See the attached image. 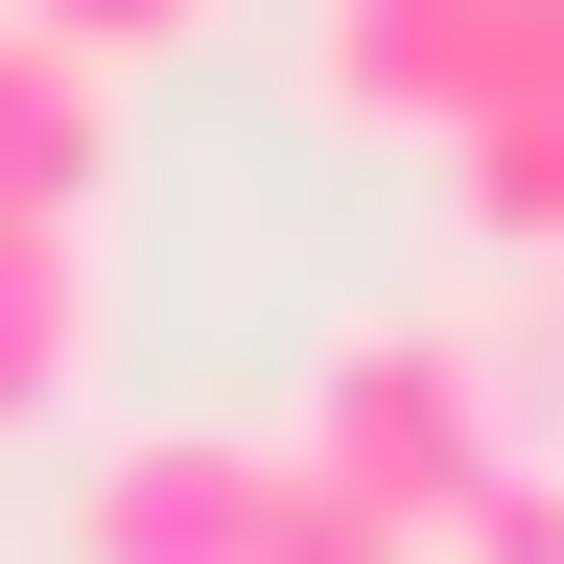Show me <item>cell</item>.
I'll use <instances>...</instances> for the list:
<instances>
[{
  "instance_id": "obj_4",
  "label": "cell",
  "mask_w": 564,
  "mask_h": 564,
  "mask_svg": "<svg viewBox=\"0 0 564 564\" xmlns=\"http://www.w3.org/2000/svg\"><path fill=\"white\" fill-rule=\"evenodd\" d=\"M95 377V236H0V447Z\"/></svg>"
},
{
  "instance_id": "obj_3",
  "label": "cell",
  "mask_w": 564,
  "mask_h": 564,
  "mask_svg": "<svg viewBox=\"0 0 564 564\" xmlns=\"http://www.w3.org/2000/svg\"><path fill=\"white\" fill-rule=\"evenodd\" d=\"M95 188H118V70L0 24V236H95Z\"/></svg>"
},
{
  "instance_id": "obj_1",
  "label": "cell",
  "mask_w": 564,
  "mask_h": 564,
  "mask_svg": "<svg viewBox=\"0 0 564 564\" xmlns=\"http://www.w3.org/2000/svg\"><path fill=\"white\" fill-rule=\"evenodd\" d=\"M306 470H329V494H377V518L447 564V518L494 494V352H470V329H352V352H329V400H306Z\"/></svg>"
},
{
  "instance_id": "obj_8",
  "label": "cell",
  "mask_w": 564,
  "mask_h": 564,
  "mask_svg": "<svg viewBox=\"0 0 564 564\" xmlns=\"http://www.w3.org/2000/svg\"><path fill=\"white\" fill-rule=\"evenodd\" d=\"M447 564H564V494H541V470H494L470 518H447Z\"/></svg>"
},
{
  "instance_id": "obj_7",
  "label": "cell",
  "mask_w": 564,
  "mask_h": 564,
  "mask_svg": "<svg viewBox=\"0 0 564 564\" xmlns=\"http://www.w3.org/2000/svg\"><path fill=\"white\" fill-rule=\"evenodd\" d=\"M0 24H47V47H95V70H141V47H188L212 0H0Z\"/></svg>"
},
{
  "instance_id": "obj_2",
  "label": "cell",
  "mask_w": 564,
  "mask_h": 564,
  "mask_svg": "<svg viewBox=\"0 0 564 564\" xmlns=\"http://www.w3.org/2000/svg\"><path fill=\"white\" fill-rule=\"evenodd\" d=\"M259 494H282V447H236V423H165V447H118V470H95L70 564H259Z\"/></svg>"
},
{
  "instance_id": "obj_5",
  "label": "cell",
  "mask_w": 564,
  "mask_h": 564,
  "mask_svg": "<svg viewBox=\"0 0 564 564\" xmlns=\"http://www.w3.org/2000/svg\"><path fill=\"white\" fill-rule=\"evenodd\" d=\"M447 165H470V236H494V259H564V95H518V118H470Z\"/></svg>"
},
{
  "instance_id": "obj_6",
  "label": "cell",
  "mask_w": 564,
  "mask_h": 564,
  "mask_svg": "<svg viewBox=\"0 0 564 564\" xmlns=\"http://www.w3.org/2000/svg\"><path fill=\"white\" fill-rule=\"evenodd\" d=\"M259 564H423V541L377 518V494H329L306 447H282V494H259Z\"/></svg>"
}]
</instances>
